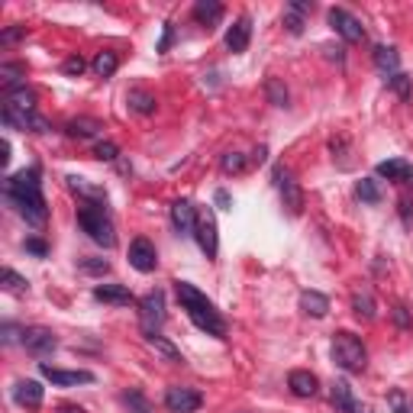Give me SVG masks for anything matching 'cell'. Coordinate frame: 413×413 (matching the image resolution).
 Returning <instances> with one entry per match:
<instances>
[{
	"label": "cell",
	"instance_id": "5",
	"mask_svg": "<svg viewBox=\"0 0 413 413\" xmlns=\"http://www.w3.org/2000/svg\"><path fill=\"white\" fill-rule=\"evenodd\" d=\"M139 320H143L146 332H158V326L165 323V294L162 291H149L139 300Z\"/></svg>",
	"mask_w": 413,
	"mask_h": 413
},
{
	"label": "cell",
	"instance_id": "15",
	"mask_svg": "<svg viewBox=\"0 0 413 413\" xmlns=\"http://www.w3.org/2000/svg\"><path fill=\"white\" fill-rule=\"evenodd\" d=\"M287 387H291L294 397H313L320 381H317V374L307 372V368H294V372L287 374Z\"/></svg>",
	"mask_w": 413,
	"mask_h": 413
},
{
	"label": "cell",
	"instance_id": "35",
	"mask_svg": "<svg viewBox=\"0 0 413 413\" xmlns=\"http://www.w3.org/2000/svg\"><path fill=\"white\" fill-rule=\"evenodd\" d=\"M4 291H10V294H26L29 285H26V278H20L14 268H4Z\"/></svg>",
	"mask_w": 413,
	"mask_h": 413
},
{
	"label": "cell",
	"instance_id": "43",
	"mask_svg": "<svg viewBox=\"0 0 413 413\" xmlns=\"http://www.w3.org/2000/svg\"><path fill=\"white\" fill-rule=\"evenodd\" d=\"M16 336L23 339V332L16 330L14 323H4V342H7V346H14V342H16Z\"/></svg>",
	"mask_w": 413,
	"mask_h": 413
},
{
	"label": "cell",
	"instance_id": "50",
	"mask_svg": "<svg viewBox=\"0 0 413 413\" xmlns=\"http://www.w3.org/2000/svg\"><path fill=\"white\" fill-rule=\"evenodd\" d=\"M352 413H374V410H372V407H365V404H355Z\"/></svg>",
	"mask_w": 413,
	"mask_h": 413
},
{
	"label": "cell",
	"instance_id": "17",
	"mask_svg": "<svg viewBox=\"0 0 413 413\" xmlns=\"http://www.w3.org/2000/svg\"><path fill=\"white\" fill-rule=\"evenodd\" d=\"M14 400L20 407H39L42 404V384H39V381H33V378L16 381V384H14Z\"/></svg>",
	"mask_w": 413,
	"mask_h": 413
},
{
	"label": "cell",
	"instance_id": "16",
	"mask_svg": "<svg viewBox=\"0 0 413 413\" xmlns=\"http://www.w3.org/2000/svg\"><path fill=\"white\" fill-rule=\"evenodd\" d=\"M372 58H374V68H378V71H381L384 78L397 75V68H400V55H397V49H394V46H374Z\"/></svg>",
	"mask_w": 413,
	"mask_h": 413
},
{
	"label": "cell",
	"instance_id": "18",
	"mask_svg": "<svg viewBox=\"0 0 413 413\" xmlns=\"http://www.w3.org/2000/svg\"><path fill=\"white\" fill-rule=\"evenodd\" d=\"M310 4L307 0H294V4H287V10H285V26H287V33L291 36H300L304 33V20H307V14H310Z\"/></svg>",
	"mask_w": 413,
	"mask_h": 413
},
{
	"label": "cell",
	"instance_id": "7",
	"mask_svg": "<svg viewBox=\"0 0 413 413\" xmlns=\"http://www.w3.org/2000/svg\"><path fill=\"white\" fill-rule=\"evenodd\" d=\"M23 349H26L29 355H52L55 349H58V339H55L52 330H46V326H33V330H23Z\"/></svg>",
	"mask_w": 413,
	"mask_h": 413
},
{
	"label": "cell",
	"instance_id": "13",
	"mask_svg": "<svg viewBox=\"0 0 413 413\" xmlns=\"http://www.w3.org/2000/svg\"><path fill=\"white\" fill-rule=\"evenodd\" d=\"M39 372H42V378H49V381H52V384H58V387L91 384V381H94V374H91V372H61V368L46 365V362H42V365H39Z\"/></svg>",
	"mask_w": 413,
	"mask_h": 413
},
{
	"label": "cell",
	"instance_id": "45",
	"mask_svg": "<svg viewBox=\"0 0 413 413\" xmlns=\"http://www.w3.org/2000/svg\"><path fill=\"white\" fill-rule=\"evenodd\" d=\"M213 200H217V207H220V210H230V207H233V197H230V194H226V190H223V188H220V190H217V194H213Z\"/></svg>",
	"mask_w": 413,
	"mask_h": 413
},
{
	"label": "cell",
	"instance_id": "26",
	"mask_svg": "<svg viewBox=\"0 0 413 413\" xmlns=\"http://www.w3.org/2000/svg\"><path fill=\"white\" fill-rule=\"evenodd\" d=\"M65 181H68V188L75 190V194L88 197V203H103V200H107L103 188H91V184L84 181V178H75V175H71V178H65Z\"/></svg>",
	"mask_w": 413,
	"mask_h": 413
},
{
	"label": "cell",
	"instance_id": "48",
	"mask_svg": "<svg viewBox=\"0 0 413 413\" xmlns=\"http://www.w3.org/2000/svg\"><path fill=\"white\" fill-rule=\"evenodd\" d=\"M265 155H268V149H265V146H258V149L252 152V162H258V165H262V162H265Z\"/></svg>",
	"mask_w": 413,
	"mask_h": 413
},
{
	"label": "cell",
	"instance_id": "9",
	"mask_svg": "<svg viewBox=\"0 0 413 413\" xmlns=\"http://www.w3.org/2000/svg\"><path fill=\"white\" fill-rule=\"evenodd\" d=\"M330 26L336 29V33L342 36L346 42H362V39H365V26H362V23L355 20L349 10H342V7H332L330 10Z\"/></svg>",
	"mask_w": 413,
	"mask_h": 413
},
{
	"label": "cell",
	"instance_id": "41",
	"mask_svg": "<svg viewBox=\"0 0 413 413\" xmlns=\"http://www.w3.org/2000/svg\"><path fill=\"white\" fill-rule=\"evenodd\" d=\"M391 317H394V323H397L400 330H410V326H413V320H410V310H407L404 304H397V307H394V310H391Z\"/></svg>",
	"mask_w": 413,
	"mask_h": 413
},
{
	"label": "cell",
	"instance_id": "37",
	"mask_svg": "<svg viewBox=\"0 0 413 413\" xmlns=\"http://www.w3.org/2000/svg\"><path fill=\"white\" fill-rule=\"evenodd\" d=\"M387 404L394 407V413H413V404L407 400L404 391H391V394H387Z\"/></svg>",
	"mask_w": 413,
	"mask_h": 413
},
{
	"label": "cell",
	"instance_id": "1",
	"mask_svg": "<svg viewBox=\"0 0 413 413\" xmlns=\"http://www.w3.org/2000/svg\"><path fill=\"white\" fill-rule=\"evenodd\" d=\"M4 197L16 207L23 220L29 226H42L49 217L46 197H42V181H39V168H23L14 178L4 181Z\"/></svg>",
	"mask_w": 413,
	"mask_h": 413
},
{
	"label": "cell",
	"instance_id": "12",
	"mask_svg": "<svg viewBox=\"0 0 413 413\" xmlns=\"http://www.w3.org/2000/svg\"><path fill=\"white\" fill-rule=\"evenodd\" d=\"M171 226H175L181 236H194L197 230V210L190 200H175L171 203Z\"/></svg>",
	"mask_w": 413,
	"mask_h": 413
},
{
	"label": "cell",
	"instance_id": "27",
	"mask_svg": "<svg viewBox=\"0 0 413 413\" xmlns=\"http://www.w3.org/2000/svg\"><path fill=\"white\" fill-rule=\"evenodd\" d=\"M352 310L359 320H374V297L368 287H362V291L352 294Z\"/></svg>",
	"mask_w": 413,
	"mask_h": 413
},
{
	"label": "cell",
	"instance_id": "36",
	"mask_svg": "<svg viewBox=\"0 0 413 413\" xmlns=\"http://www.w3.org/2000/svg\"><path fill=\"white\" fill-rule=\"evenodd\" d=\"M220 168H223L226 175H239V171L245 168V155L243 152H226V155L220 158Z\"/></svg>",
	"mask_w": 413,
	"mask_h": 413
},
{
	"label": "cell",
	"instance_id": "24",
	"mask_svg": "<svg viewBox=\"0 0 413 413\" xmlns=\"http://www.w3.org/2000/svg\"><path fill=\"white\" fill-rule=\"evenodd\" d=\"M378 175L387 178V181H407V178L413 175V165L404 162V158H391V162L378 165Z\"/></svg>",
	"mask_w": 413,
	"mask_h": 413
},
{
	"label": "cell",
	"instance_id": "21",
	"mask_svg": "<svg viewBox=\"0 0 413 413\" xmlns=\"http://www.w3.org/2000/svg\"><path fill=\"white\" fill-rule=\"evenodd\" d=\"M194 20L200 23V26H217V23L223 20V4H217V0H197Z\"/></svg>",
	"mask_w": 413,
	"mask_h": 413
},
{
	"label": "cell",
	"instance_id": "44",
	"mask_svg": "<svg viewBox=\"0 0 413 413\" xmlns=\"http://www.w3.org/2000/svg\"><path fill=\"white\" fill-rule=\"evenodd\" d=\"M26 252H33V255H46L49 245L42 243V239H26Z\"/></svg>",
	"mask_w": 413,
	"mask_h": 413
},
{
	"label": "cell",
	"instance_id": "39",
	"mask_svg": "<svg viewBox=\"0 0 413 413\" xmlns=\"http://www.w3.org/2000/svg\"><path fill=\"white\" fill-rule=\"evenodd\" d=\"M110 265L103 262V258H81V271H88V275H107Z\"/></svg>",
	"mask_w": 413,
	"mask_h": 413
},
{
	"label": "cell",
	"instance_id": "11",
	"mask_svg": "<svg viewBox=\"0 0 413 413\" xmlns=\"http://www.w3.org/2000/svg\"><path fill=\"white\" fill-rule=\"evenodd\" d=\"M194 236H197V243H200V249H203V255L207 258H217V220H213V213L207 210V213H197V230H194Z\"/></svg>",
	"mask_w": 413,
	"mask_h": 413
},
{
	"label": "cell",
	"instance_id": "31",
	"mask_svg": "<svg viewBox=\"0 0 413 413\" xmlns=\"http://www.w3.org/2000/svg\"><path fill=\"white\" fill-rule=\"evenodd\" d=\"M355 194H359V200H365V203L381 200V188H378V181H372V178H362V181L355 184Z\"/></svg>",
	"mask_w": 413,
	"mask_h": 413
},
{
	"label": "cell",
	"instance_id": "25",
	"mask_svg": "<svg viewBox=\"0 0 413 413\" xmlns=\"http://www.w3.org/2000/svg\"><path fill=\"white\" fill-rule=\"evenodd\" d=\"M126 103H129V110H136V113H143V116H149V113H155V97L149 94V91H129L126 94Z\"/></svg>",
	"mask_w": 413,
	"mask_h": 413
},
{
	"label": "cell",
	"instance_id": "42",
	"mask_svg": "<svg viewBox=\"0 0 413 413\" xmlns=\"http://www.w3.org/2000/svg\"><path fill=\"white\" fill-rule=\"evenodd\" d=\"M94 155L101 158V162H116V155H120V152H116V146H113V143H97Z\"/></svg>",
	"mask_w": 413,
	"mask_h": 413
},
{
	"label": "cell",
	"instance_id": "33",
	"mask_svg": "<svg viewBox=\"0 0 413 413\" xmlns=\"http://www.w3.org/2000/svg\"><path fill=\"white\" fill-rule=\"evenodd\" d=\"M384 81H387V88H391L397 97H404V101H407V97H410V91H413V78H407L404 71H397V75L384 78Z\"/></svg>",
	"mask_w": 413,
	"mask_h": 413
},
{
	"label": "cell",
	"instance_id": "38",
	"mask_svg": "<svg viewBox=\"0 0 413 413\" xmlns=\"http://www.w3.org/2000/svg\"><path fill=\"white\" fill-rule=\"evenodd\" d=\"M23 36H26V26H7L0 33V46H14V42H20Z\"/></svg>",
	"mask_w": 413,
	"mask_h": 413
},
{
	"label": "cell",
	"instance_id": "30",
	"mask_svg": "<svg viewBox=\"0 0 413 413\" xmlns=\"http://www.w3.org/2000/svg\"><path fill=\"white\" fill-rule=\"evenodd\" d=\"M265 97H268V103H275V107H287V88L278 78H268V81H265Z\"/></svg>",
	"mask_w": 413,
	"mask_h": 413
},
{
	"label": "cell",
	"instance_id": "2",
	"mask_svg": "<svg viewBox=\"0 0 413 413\" xmlns=\"http://www.w3.org/2000/svg\"><path fill=\"white\" fill-rule=\"evenodd\" d=\"M175 291H178V300H181V307L188 310L190 323H194L197 330L210 332V336H217V339L226 336V320L220 317L217 304H213L207 294L197 291V287L188 285V281H175Z\"/></svg>",
	"mask_w": 413,
	"mask_h": 413
},
{
	"label": "cell",
	"instance_id": "8",
	"mask_svg": "<svg viewBox=\"0 0 413 413\" xmlns=\"http://www.w3.org/2000/svg\"><path fill=\"white\" fill-rule=\"evenodd\" d=\"M200 404H203V397H200V391H194V387L175 384L165 391V407H168L171 413H194Z\"/></svg>",
	"mask_w": 413,
	"mask_h": 413
},
{
	"label": "cell",
	"instance_id": "49",
	"mask_svg": "<svg viewBox=\"0 0 413 413\" xmlns=\"http://www.w3.org/2000/svg\"><path fill=\"white\" fill-rule=\"evenodd\" d=\"M58 413H84V410H81V407H75V404H61Z\"/></svg>",
	"mask_w": 413,
	"mask_h": 413
},
{
	"label": "cell",
	"instance_id": "40",
	"mask_svg": "<svg viewBox=\"0 0 413 413\" xmlns=\"http://www.w3.org/2000/svg\"><path fill=\"white\" fill-rule=\"evenodd\" d=\"M84 68H88V61H84L81 55H71V58H65V65H61V71H65V75H81Z\"/></svg>",
	"mask_w": 413,
	"mask_h": 413
},
{
	"label": "cell",
	"instance_id": "14",
	"mask_svg": "<svg viewBox=\"0 0 413 413\" xmlns=\"http://www.w3.org/2000/svg\"><path fill=\"white\" fill-rule=\"evenodd\" d=\"M249 39H252V20L249 16H239V20L226 29V49H230V52H245Z\"/></svg>",
	"mask_w": 413,
	"mask_h": 413
},
{
	"label": "cell",
	"instance_id": "20",
	"mask_svg": "<svg viewBox=\"0 0 413 413\" xmlns=\"http://www.w3.org/2000/svg\"><path fill=\"white\" fill-rule=\"evenodd\" d=\"M146 346L152 349L155 355H162L165 362H171V365H181V352H178V346H171L165 336H158V332H146Z\"/></svg>",
	"mask_w": 413,
	"mask_h": 413
},
{
	"label": "cell",
	"instance_id": "29",
	"mask_svg": "<svg viewBox=\"0 0 413 413\" xmlns=\"http://www.w3.org/2000/svg\"><path fill=\"white\" fill-rule=\"evenodd\" d=\"M120 404L126 407L129 413H152L149 400H146V397H143V394H139V391H133V387H129V391H123V394H120Z\"/></svg>",
	"mask_w": 413,
	"mask_h": 413
},
{
	"label": "cell",
	"instance_id": "22",
	"mask_svg": "<svg viewBox=\"0 0 413 413\" xmlns=\"http://www.w3.org/2000/svg\"><path fill=\"white\" fill-rule=\"evenodd\" d=\"M300 310H304L307 317L320 320V317H326V313H330V297H326V294H320V291H304V294H300Z\"/></svg>",
	"mask_w": 413,
	"mask_h": 413
},
{
	"label": "cell",
	"instance_id": "10",
	"mask_svg": "<svg viewBox=\"0 0 413 413\" xmlns=\"http://www.w3.org/2000/svg\"><path fill=\"white\" fill-rule=\"evenodd\" d=\"M129 265H133L136 271H143V275H149V271H155L158 265V255H155V245L149 243V239H133L129 243Z\"/></svg>",
	"mask_w": 413,
	"mask_h": 413
},
{
	"label": "cell",
	"instance_id": "23",
	"mask_svg": "<svg viewBox=\"0 0 413 413\" xmlns=\"http://www.w3.org/2000/svg\"><path fill=\"white\" fill-rule=\"evenodd\" d=\"M330 400H332V407H336L339 413H352V410H355L352 387H349L346 381H332V387H330Z\"/></svg>",
	"mask_w": 413,
	"mask_h": 413
},
{
	"label": "cell",
	"instance_id": "32",
	"mask_svg": "<svg viewBox=\"0 0 413 413\" xmlns=\"http://www.w3.org/2000/svg\"><path fill=\"white\" fill-rule=\"evenodd\" d=\"M97 129H101V126H97L94 120H71V123L65 126V133H68V136H78V139H91Z\"/></svg>",
	"mask_w": 413,
	"mask_h": 413
},
{
	"label": "cell",
	"instance_id": "47",
	"mask_svg": "<svg viewBox=\"0 0 413 413\" xmlns=\"http://www.w3.org/2000/svg\"><path fill=\"white\" fill-rule=\"evenodd\" d=\"M0 162H4V165L10 162V143H7V139H4V143H0Z\"/></svg>",
	"mask_w": 413,
	"mask_h": 413
},
{
	"label": "cell",
	"instance_id": "46",
	"mask_svg": "<svg viewBox=\"0 0 413 413\" xmlns=\"http://www.w3.org/2000/svg\"><path fill=\"white\" fill-rule=\"evenodd\" d=\"M171 39H175V29H171V23H165V36H162V42H158V52H168Z\"/></svg>",
	"mask_w": 413,
	"mask_h": 413
},
{
	"label": "cell",
	"instance_id": "19",
	"mask_svg": "<svg viewBox=\"0 0 413 413\" xmlns=\"http://www.w3.org/2000/svg\"><path fill=\"white\" fill-rule=\"evenodd\" d=\"M94 297L103 300V304H116V307L133 304V294H129L126 285H97L94 287Z\"/></svg>",
	"mask_w": 413,
	"mask_h": 413
},
{
	"label": "cell",
	"instance_id": "6",
	"mask_svg": "<svg viewBox=\"0 0 413 413\" xmlns=\"http://www.w3.org/2000/svg\"><path fill=\"white\" fill-rule=\"evenodd\" d=\"M275 188H278L281 200H285V207H287L291 213L304 210V194H300L297 181H294V175L285 168V165H278V168H275Z\"/></svg>",
	"mask_w": 413,
	"mask_h": 413
},
{
	"label": "cell",
	"instance_id": "3",
	"mask_svg": "<svg viewBox=\"0 0 413 413\" xmlns=\"http://www.w3.org/2000/svg\"><path fill=\"white\" fill-rule=\"evenodd\" d=\"M78 223H81V230L88 233L97 245H103V249H113L116 245V233H113V223H110L107 210H103V203H81V207H78Z\"/></svg>",
	"mask_w": 413,
	"mask_h": 413
},
{
	"label": "cell",
	"instance_id": "28",
	"mask_svg": "<svg viewBox=\"0 0 413 413\" xmlns=\"http://www.w3.org/2000/svg\"><path fill=\"white\" fill-rule=\"evenodd\" d=\"M116 65H120V58H116V52H97L94 61H91V68H94L97 78H110L116 71Z\"/></svg>",
	"mask_w": 413,
	"mask_h": 413
},
{
	"label": "cell",
	"instance_id": "34",
	"mask_svg": "<svg viewBox=\"0 0 413 413\" xmlns=\"http://www.w3.org/2000/svg\"><path fill=\"white\" fill-rule=\"evenodd\" d=\"M0 75H4V88L16 91V88H23L20 78L26 75V71H23V65H0Z\"/></svg>",
	"mask_w": 413,
	"mask_h": 413
},
{
	"label": "cell",
	"instance_id": "4",
	"mask_svg": "<svg viewBox=\"0 0 413 413\" xmlns=\"http://www.w3.org/2000/svg\"><path fill=\"white\" fill-rule=\"evenodd\" d=\"M332 362H336L342 372H352V374L365 372L368 352H365V346H362V339L352 336V332H336V336H332Z\"/></svg>",
	"mask_w": 413,
	"mask_h": 413
}]
</instances>
